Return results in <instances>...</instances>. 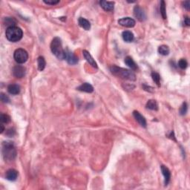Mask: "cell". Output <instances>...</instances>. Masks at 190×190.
Returning a JSON list of instances; mask_svg holds the SVG:
<instances>
[{"mask_svg":"<svg viewBox=\"0 0 190 190\" xmlns=\"http://www.w3.org/2000/svg\"><path fill=\"white\" fill-rule=\"evenodd\" d=\"M51 50L53 54L59 60H65L66 57V51L63 49L62 40L60 38L55 37L51 43Z\"/></svg>","mask_w":190,"mask_h":190,"instance_id":"6da1fadb","label":"cell"},{"mask_svg":"<svg viewBox=\"0 0 190 190\" xmlns=\"http://www.w3.org/2000/svg\"><path fill=\"white\" fill-rule=\"evenodd\" d=\"M169 48L167 45H160L158 48V53L161 55L164 56H167L169 54Z\"/></svg>","mask_w":190,"mask_h":190,"instance_id":"7402d4cb","label":"cell"},{"mask_svg":"<svg viewBox=\"0 0 190 190\" xmlns=\"http://www.w3.org/2000/svg\"><path fill=\"white\" fill-rule=\"evenodd\" d=\"M17 176H18V172L15 169H9L6 172V178L10 181H14V180H17Z\"/></svg>","mask_w":190,"mask_h":190,"instance_id":"2e32d148","label":"cell"},{"mask_svg":"<svg viewBox=\"0 0 190 190\" xmlns=\"http://www.w3.org/2000/svg\"><path fill=\"white\" fill-rule=\"evenodd\" d=\"M187 104H186V103H183V105H182V106L180 107V113L181 115H184V114H186V113L187 112Z\"/></svg>","mask_w":190,"mask_h":190,"instance_id":"83f0119b","label":"cell"},{"mask_svg":"<svg viewBox=\"0 0 190 190\" xmlns=\"http://www.w3.org/2000/svg\"><path fill=\"white\" fill-rule=\"evenodd\" d=\"M161 169V172H162L163 175L164 176V183H165V185H167L170 181V178H171V172L169 171V169L167 168L165 166L162 165L160 167Z\"/></svg>","mask_w":190,"mask_h":190,"instance_id":"7c38bea8","label":"cell"},{"mask_svg":"<svg viewBox=\"0 0 190 190\" xmlns=\"http://www.w3.org/2000/svg\"><path fill=\"white\" fill-rule=\"evenodd\" d=\"M125 63L126 64V65L129 67L132 70H135L137 69V64L135 63V61L133 60V59L131 57H126L125 58Z\"/></svg>","mask_w":190,"mask_h":190,"instance_id":"d6986e66","label":"cell"},{"mask_svg":"<svg viewBox=\"0 0 190 190\" xmlns=\"http://www.w3.org/2000/svg\"><path fill=\"white\" fill-rule=\"evenodd\" d=\"M78 22H79V25L83 28H84L85 30H86V31H89L91 29L90 22L88 21L86 19L83 18V17H79V20H78Z\"/></svg>","mask_w":190,"mask_h":190,"instance_id":"e0dca14e","label":"cell"},{"mask_svg":"<svg viewBox=\"0 0 190 190\" xmlns=\"http://www.w3.org/2000/svg\"><path fill=\"white\" fill-rule=\"evenodd\" d=\"M1 127H2V129H1V133H2V132H4V130H5V128H4V126H3L2 124H1Z\"/></svg>","mask_w":190,"mask_h":190,"instance_id":"d6a6232c","label":"cell"},{"mask_svg":"<svg viewBox=\"0 0 190 190\" xmlns=\"http://www.w3.org/2000/svg\"><path fill=\"white\" fill-rule=\"evenodd\" d=\"M133 116L135 118V120L138 122V123L140 124L141 126L143 127H146V120L145 119V117L140 114L139 111H134L133 112Z\"/></svg>","mask_w":190,"mask_h":190,"instance_id":"9c48e42d","label":"cell"},{"mask_svg":"<svg viewBox=\"0 0 190 190\" xmlns=\"http://www.w3.org/2000/svg\"><path fill=\"white\" fill-rule=\"evenodd\" d=\"M0 120H1L2 123H8L11 121V117L8 114H2L0 117Z\"/></svg>","mask_w":190,"mask_h":190,"instance_id":"484cf974","label":"cell"},{"mask_svg":"<svg viewBox=\"0 0 190 190\" xmlns=\"http://www.w3.org/2000/svg\"><path fill=\"white\" fill-rule=\"evenodd\" d=\"M76 89L80 91V92H86V93H92L94 92L93 86L91 84L88 83H85L80 85Z\"/></svg>","mask_w":190,"mask_h":190,"instance_id":"5bb4252c","label":"cell"},{"mask_svg":"<svg viewBox=\"0 0 190 190\" xmlns=\"http://www.w3.org/2000/svg\"><path fill=\"white\" fill-rule=\"evenodd\" d=\"M37 65H38V69L39 71H42L45 69L46 65L45 60L43 57H39L37 59Z\"/></svg>","mask_w":190,"mask_h":190,"instance_id":"44dd1931","label":"cell"},{"mask_svg":"<svg viewBox=\"0 0 190 190\" xmlns=\"http://www.w3.org/2000/svg\"><path fill=\"white\" fill-rule=\"evenodd\" d=\"M44 2L45 4L47 5H57L58 4L59 2H60V1L59 0H57V1H54V0H51V1H46V0H44Z\"/></svg>","mask_w":190,"mask_h":190,"instance_id":"f546056e","label":"cell"},{"mask_svg":"<svg viewBox=\"0 0 190 190\" xmlns=\"http://www.w3.org/2000/svg\"><path fill=\"white\" fill-rule=\"evenodd\" d=\"M1 100L3 103H9L10 102V98L5 94L1 93Z\"/></svg>","mask_w":190,"mask_h":190,"instance_id":"f1b7e54d","label":"cell"},{"mask_svg":"<svg viewBox=\"0 0 190 190\" xmlns=\"http://www.w3.org/2000/svg\"><path fill=\"white\" fill-rule=\"evenodd\" d=\"M146 108L148 109L153 110V111H157L158 109V105H157V102L154 100H148L146 103Z\"/></svg>","mask_w":190,"mask_h":190,"instance_id":"ffe728a7","label":"cell"},{"mask_svg":"<svg viewBox=\"0 0 190 190\" xmlns=\"http://www.w3.org/2000/svg\"><path fill=\"white\" fill-rule=\"evenodd\" d=\"M4 22H5V24L8 26V28H9V27L15 26L16 23H17L16 20L14 18H13V17H7V18L5 19Z\"/></svg>","mask_w":190,"mask_h":190,"instance_id":"603a6c76","label":"cell"},{"mask_svg":"<svg viewBox=\"0 0 190 190\" xmlns=\"http://www.w3.org/2000/svg\"><path fill=\"white\" fill-rule=\"evenodd\" d=\"M185 24H186L187 26H189L190 25V22H189V19L188 17H185Z\"/></svg>","mask_w":190,"mask_h":190,"instance_id":"1f68e13d","label":"cell"},{"mask_svg":"<svg viewBox=\"0 0 190 190\" xmlns=\"http://www.w3.org/2000/svg\"><path fill=\"white\" fill-rule=\"evenodd\" d=\"M183 7L186 9L187 11H189L190 9V2L189 1H186L183 2Z\"/></svg>","mask_w":190,"mask_h":190,"instance_id":"4dcf8cb0","label":"cell"},{"mask_svg":"<svg viewBox=\"0 0 190 190\" xmlns=\"http://www.w3.org/2000/svg\"><path fill=\"white\" fill-rule=\"evenodd\" d=\"M122 36H123V40L127 42H132V41H133V39H134L133 33H132V32L129 31H125L123 32Z\"/></svg>","mask_w":190,"mask_h":190,"instance_id":"ac0fdd59","label":"cell"},{"mask_svg":"<svg viewBox=\"0 0 190 190\" xmlns=\"http://www.w3.org/2000/svg\"><path fill=\"white\" fill-rule=\"evenodd\" d=\"M151 77H152V79L154 81V83L157 85V86L160 87V76L158 73L152 72L151 73Z\"/></svg>","mask_w":190,"mask_h":190,"instance_id":"d4e9b609","label":"cell"},{"mask_svg":"<svg viewBox=\"0 0 190 190\" xmlns=\"http://www.w3.org/2000/svg\"><path fill=\"white\" fill-rule=\"evenodd\" d=\"M14 57L15 61L19 64H23L28 60V54L22 48H18L14 51Z\"/></svg>","mask_w":190,"mask_h":190,"instance_id":"5b68a950","label":"cell"},{"mask_svg":"<svg viewBox=\"0 0 190 190\" xmlns=\"http://www.w3.org/2000/svg\"><path fill=\"white\" fill-rule=\"evenodd\" d=\"M65 60H67L68 64L70 65H76L78 63V58L74 55V54L69 50L66 51V57H65Z\"/></svg>","mask_w":190,"mask_h":190,"instance_id":"8fae6325","label":"cell"},{"mask_svg":"<svg viewBox=\"0 0 190 190\" xmlns=\"http://www.w3.org/2000/svg\"><path fill=\"white\" fill-rule=\"evenodd\" d=\"M160 14L163 19L166 20L167 19V10H166V3L164 1L160 2Z\"/></svg>","mask_w":190,"mask_h":190,"instance_id":"cb8c5ba5","label":"cell"},{"mask_svg":"<svg viewBox=\"0 0 190 190\" xmlns=\"http://www.w3.org/2000/svg\"><path fill=\"white\" fill-rule=\"evenodd\" d=\"M134 14L135 17L140 22H143L146 20V15L144 10L139 5L135 6L134 8Z\"/></svg>","mask_w":190,"mask_h":190,"instance_id":"8992f818","label":"cell"},{"mask_svg":"<svg viewBox=\"0 0 190 190\" xmlns=\"http://www.w3.org/2000/svg\"><path fill=\"white\" fill-rule=\"evenodd\" d=\"M6 38L8 41L12 42H17L20 41L23 36V32L20 28L17 26L9 27L5 31Z\"/></svg>","mask_w":190,"mask_h":190,"instance_id":"277c9868","label":"cell"},{"mask_svg":"<svg viewBox=\"0 0 190 190\" xmlns=\"http://www.w3.org/2000/svg\"><path fill=\"white\" fill-rule=\"evenodd\" d=\"M83 54L84 58L86 59V60L88 62V63L90 64V65H92L93 68H97V63H96L95 60H94V58L92 57V56L91 55L90 53H89V51H86V50L83 51Z\"/></svg>","mask_w":190,"mask_h":190,"instance_id":"30bf717a","label":"cell"},{"mask_svg":"<svg viewBox=\"0 0 190 190\" xmlns=\"http://www.w3.org/2000/svg\"><path fill=\"white\" fill-rule=\"evenodd\" d=\"M118 23L126 28H133L135 25V20L130 17H124L118 20Z\"/></svg>","mask_w":190,"mask_h":190,"instance_id":"52a82bcc","label":"cell"},{"mask_svg":"<svg viewBox=\"0 0 190 190\" xmlns=\"http://www.w3.org/2000/svg\"><path fill=\"white\" fill-rule=\"evenodd\" d=\"M100 5L102 8L106 11H111L114 10V2H108V1H100Z\"/></svg>","mask_w":190,"mask_h":190,"instance_id":"4fadbf2b","label":"cell"},{"mask_svg":"<svg viewBox=\"0 0 190 190\" xmlns=\"http://www.w3.org/2000/svg\"><path fill=\"white\" fill-rule=\"evenodd\" d=\"M110 71L113 74L117 76L123 78V79H128V80L135 81L136 79V76L132 71H129L125 68H120V67L116 66V65H112L110 67Z\"/></svg>","mask_w":190,"mask_h":190,"instance_id":"3957f363","label":"cell"},{"mask_svg":"<svg viewBox=\"0 0 190 190\" xmlns=\"http://www.w3.org/2000/svg\"><path fill=\"white\" fill-rule=\"evenodd\" d=\"M2 155L5 160L11 162L17 156V150L13 142H4L2 144Z\"/></svg>","mask_w":190,"mask_h":190,"instance_id":"7a4b0ae2","label":"cell"},{"mask_svg":"<svg viewBox=\"0 0 190 190\" xmlns=\"http://www.w3.org/2000/svg\"><path fill=\"white\" fill-rule=\"evenodd\" d=\"M187 65L188 63L185 59H181V60H180V61L178 62V66H179L180 68H182V69H185V68H187Z\"/></svg>","mask_w":190,"mask_h":190,"instance_id":"4316f807","label":"cell"},{"mask_svg":"<svg viewBox=\"0 0 190 190\" xmlns=\"http://www.w3.org/2000/svg\"><path fill=\"white\" fill-rule=\"evenodd\" d=\"M20 86L17 84H11L8 86V92L13 95H17L20 93Z\"/></svg>","mask_w":190,"mask_h":190,"instance_id":"9a60e30c","label":"cell"},{"mask_svg":"<svg viewBox=\"0 0 190 190\" xmlns=\"http://www.w3.org/2000/svg\"><path fill=\"white\" fill-rule=\"evenodd\" d=\"M13 74L17 78H22L25 75V68L22 65H16L13 68Z\"/></svg>","mask_w":190,"mask_h":190,"instance_id":"ba28073f","label":"cell"}]
</instances>
